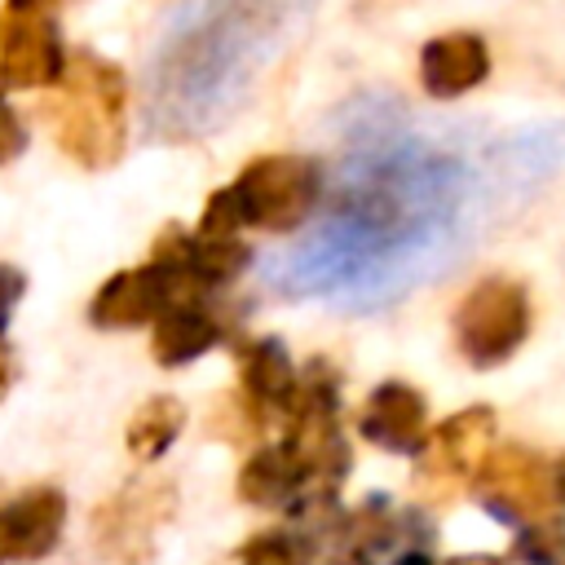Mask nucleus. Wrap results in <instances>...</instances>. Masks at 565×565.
Returning a JSON list of instances; mask_svg holds the SVG:
<instances>
[{
	"instance_id": "obj_26",
	"label": "nucleus",
	"mask_w": 565,
	"mask_h": 565,
	"mask_svg": "<svg viewBox=\"0 0 565 565\" xmlns=\"http://www.w3.org/2000/svg\"><path fill=\"white\" fill-rule=\"evenodd\" d=\"M0 565H4V547H0Z\"/></svg>"
},
{
	"instance_id": "obj_24",
	"label": "nucleus",
	"mask_w": 565,
	"mask_h": 565,
	"mask_svg": "<svg viewBox=\"0 0 565 565\" xmlns=\"http://www.w3.org/2000/svg\"><path fill=\"white\" fill-rule=\"evenodd\" d=\"M393 565H433V556H428V552H419V547H411V552H402Z\"/></svg>"
},
{
	"instance_id": "obj_1",
	"label": "nucleus",
	"mask_w": 565,
	"mask_h": 565,
	"mask_svg": "<svg viewBox=\"0 0 565 565\" xmlns=\"http://www.w3.org/2000/svg\"><path fill=\"white\" fill-rule=\"evenodd\" d=\"M49 124L66 159L88 172L119 163L128 137V79L115 62L97 53H71L57 79V97L49 102Z\"/></svg>"
},
{
	"instance_id": "obj_17",
	"label": "nucleus",
	"mask_w": 565,
	"mask_h": 565,
	"mask_svg": "<svg viewBox=\"0 0 565 565\" xmlns=\"http://www.w3.org/2000/svg\"><path fill=\"white\" fill-rule=\"evenodd\" d=\"M238 565H313V543L300 530H260L238 547Z\"/></svg>"
},
{
	"instance_id": "obj_18",
	"label": "nucleus",
	"mask_w": 565,
	"mask_h": 565,
	"mask_svg": "<svg viewBox=\"0 0 565 565\" xmlns=\"http://www.w3.org/2000/svg\"><path fill=\"white\" fill-rule=\"evenodd\" d=\"M516 561L521 565H565V521L561 516L530 521L516 539Z\"/></svg>"
},
{
	"instance_id": "obj_8",
	"label": "nucleus",
	"mask_w": 565,
	"mask_h": 565,
	"mask_svg": "<svg viewBox=\"0 0 565 565\" xmlns=\"http://www.w3.org/2000/svg\"><path fill=\"white\" fill-rule=\"evenodd\" d=\"M172 508H177V490L168 481H132V486L115 490L93 512V543H97V552L106 561H115V565L146 561L150 556V539L172 516Z\"/></svg>"
},
{
	"instance_id": "obj_14",
	"label": "nucleus",
	"mask_w": 565,
	"mask_h": 565,
	"mask_svg": "<svg viewBox=\"0 0 565 565\" xmlns=\"http://www.w3.org/2000/svg\"><path fill=\"white\" fill-rule=\"evenodd\" d=\"M216 340H221V322L203 305H172L154 318L150 353L159 366H185V362L203 358Z\"/></svg>"
},
{
	"instance_id": "obj_22",
	"label": "nucleus",
	"mask_w": 565,
	"mask_h": 565,
	"mask_svg": "<svg viewBox=\"0 0 565 565\" xmlns=\"http://www.w3.org/2000/svg\"><path fill=\"white\" fill-rule=\"evenodd\" d=\"M552 503H565V455L552 468Z\"/></svg>"
},
{
	"instance_id": "obj_12",
	"label": "nucleus",
	"mask_w": 565,
	"mask_h": 565,
	"mask_svg": "<svg viewBox=\"0 0 565 565\" xmlns=\"http://www.w3.org/2000/svg\"><path fill=\"white\" fill-rule=\"evenodd\" d=\"M238 393H243L256 411H265V415L291 406L296 371H291V358H287L282 340L265 335V340H252V344L238 353Z\"/></svg>"
},
{
	"instance_id": "obj_3",
	"label": "nucleus",
	"mask_w": 565,
	"mask_h": 565,
	"mask_svg": "<svg viewBox=\"0 0 565 565\" xmlns=\"http://www.w3.org/2000/svg\"><path fill=\"white\" fill-rule=\"evenodd\" d=\"M525 335H530V296L512 278H481L455 313V340L472 366L508 362Z\"/></svg>"
},
{
	"instance_id": "obj_23",
	"label": "nucleus",
	"mask_w": 565,
	"mask_h": 565,
	"mask_svg": "<svg viewBox=\"0 0 565 565\" xmlns=\"http://www.w3.org/2000/svg\"><path fill=\"white\" fill-rule=\"evenodd\" d=\"M446 565H503L499 556H481V552H468V556H450Z\"/></svg>"
},
{
	"instance_id": "obj_4",
	"label": "nucleus",
	"mask_w": 565,
	"mask_h": 565,
	"mask_svg": "<svg viewBox=\"0 0 565 565\" xmlns=\"http://www.w3.org/2000/svg\"><path fill=\"white\" fill-rule=\"evenodd\" d=\"M494 446V411L490 406H463L459 415L441 419L433 433H424L419 468H415V499L446 503L459 494L463 481L481 468V459Z\"/></svg>"
},
{
	"instance_id": "obj_9",
	"label": "nucleus",
	"mask_w": 565,
	"mask_h": 565,
	"mask_svg": "<svg viewBox=\"0 0 565 565\" xmlns=\"http://www.w3.org/2000/svg\"><path fill=\"white\" fill-rule=\"evenodd\" d=\"M66 530V494L57 486H26L0 508V547L4 561L35 565L44 561Z\"/></svg>"
},
{
	"instance_id": "obj_13",
	"label": "nucleus",
	"mask_w": 565,
	"mask_h": 565,
	"mask_svg": "<svg viewBox=\"0 0 565 565\" xmlns=\"http://www.w3.org/2000/svg\"><path fill=\"white\" fill-rule=\"evenodd\" d=\"M309 490L305 468L287 446H265L238 468V499L252 508H291Z\"/></svg>"
},
{
	"instance_id": "obj_11",
	"label": "nucleus",
	"mask_w": 565,
	"mask_h": 565,
	"mask_svg": "<svg viewBox=\"0 0 565 565\" xmlns=\"http://www.w3.org/2000/svg\"><path fill=\"white\" fill-rule=\"evenodd\" d=\"M490 71V53L486 40L472 31H450L424 44L419 53V84L433 97H459L468 88H477Z\"/></svg>"
},
{
	"instance_id": "obj_19",
	"label": "nucleus",
	"mask_w": 565,
	"mask_h": 565,
	"mask_svg": "<svg viewBox=\"0 0 565 565\" xmlns=\"http://www.w3.org/2000/svg\"><path fill=\"white\" fill-rule=\"evenodd\" d=\"M26 150V128H22V119L9 110V106H0V168L9 163V159H18Z\"/></svg>"
},
{
	"instance_id": "obj_21",
	"label": "nucleus",
	"mask_w": 565,
	"mask_h": 565,
	"mask_svg": "<svg viewBox=\"0 0 565 565\" xmlns=\"http://www.w3.org/2000/svg\"><path fill=\"white\" fill-rule=\"evenodd\" d=\"M13 371H18L13 349H9V340L0 335V397H4V393H9V384H13Z\"/></svg>"
},
{
	"instance_id": "obj_7",
	"label": "nucleus",
	"mask_w": 565,
	"mask_h": 565,
	"mask_svg": "<svg viewBox=\"0 0 565 565\" xmlns=\"http://www.w3.org/2000/svg\"><path fill=\"white\" fill-rule=\"evenodd\" d=\"M57 0H4L0 9V75L13 88H44L62 79L66 53L53 22Z\"/></svg>"
},
{
	"instance_id": "obj_5",
	"label": "nucleus",
	"mask_w": 565,
	"mask_h": 565,
	"mask_svg": "<svg viewBox=\"0 0 565 565\" xmlns=\"http://www.w3.org/2000/svg\"><path fill=\"white\" fill-rule=\"evenodd\" d=\"M207 287L194 282L185 269H168V265H137V269H119L110 274L93 305H88V322L93 327H106V331H119V327H141V322H154L163 309L172 305H199Z\"/></svg>"
},
{
	"instance_id": "obj_15",
	"label": "nucleus",
	"mask_w": 565,
	"mask_h": 565,
	"mask_svg": "<svg viewBox=\"0 0 565 565\" xmlns=\"http://www.w3.org/2000/svg\"><path fill=\"white\" fill-rule=\"evenodd\" d=\"M181 428H185V406L177 397L159 393V397L141 402L137 415L128 419V455L150 463V459H159L181 437Z\"/></svg>"
},
{
	"instance_id": "obj_16",
	"label": "nucleus",
	"mask_w": 565,
	"mask_h": 565,
	"mask_svg": "<svg viewBox=\"0 0 565 565\" xmlns=\"http://www.w3.org/2000/svg\"><path fill=\"white\" fill-rule=\"evenodd\" d=\"M247 247L238 238H190V278L203 282V287H216V282H230L243 265H247Z\"/></svg>"
},
{
	"instance_id": "obj_10",
	"label": "nucleus",
	"mask_w": 565,
	"mask_h": 565,
	"mask_svg": "<svg viewBox=\"0 0 565 565\" xmlns=\"http://www.w3.org/2000/svg\"><path fill=\"white\" fill-rule=\"evenodd\" d=\"M424 419H428L424 397H419L411 384L388 380V384H380V388L362 402L358 433H362L371 446H380V450L419 455V446H424Z\"/></svg>"
},
{
	"instance_id": "obj_2",
	"label": "nucleus",
	"mask_w": 565,
	"mask_h": 565,
	"mask_svg": "<svg viewBox=\"0 0 565 565\" xmlns=\"http://www.w3.org/2000/svg\"><path fill=\"white\" fill-rule=\"evenodd\" d=\"M322 177L305 154H260L252 159L234 185L216 190L203 203L199 238H234V230H296L318 203Z\"/></svg>"
},
{
	"instance_id": "obj_20",
	"label": "nucleus",
	"mask_w": 565,
	"mask_h": 565,
	"mask_svg": "<svg viewBox=\"0 0 565 565\" xmlns=\"http://www.w3.org/2000/svg\"><path fill=\"white\" fill-rule=\"evenodd\" d=\"M22 291H26V278H22V269H13V265H0V335H4L9 309L22 300Z\"/></svg>"
},
{
	"instance_id": "obj_25",
	"label": "nucleus",
	"mask_w": 565,
	"mask_h": 565,
	"mask_svg": "<svg viewBox=\"0 0 565 565\" xmlns=\"http://www.w3.org/2000/svg\"><path fill=\"white\" fill-rule=\"evenodd\" d=\"M4 88H9V84H4V75H0V97H4Z\"/></svg>"
},
{
	"instance_id": "obj_6",
	"label": "nucleus",
	"mask_w": 565,
	"mask_h": 565,
	"mask_svg": "<svg viewBox=\"0 0 565 565\" xmlns=\"http://www.w3.org/2000/svg\"><path fill=\"white\" fill-rule=\"evenodd\" d=\"M472 490L481 508L494 512L499 521L530 525V521H543L552 508V468L530 446H516V441L490 446V455L472 472Z\"/></svg>"
}]
</instances>
